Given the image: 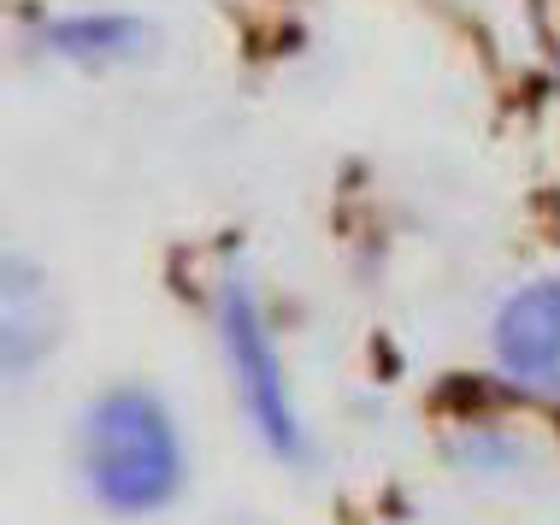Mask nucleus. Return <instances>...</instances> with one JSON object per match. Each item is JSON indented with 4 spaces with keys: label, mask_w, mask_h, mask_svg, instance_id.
<instances>
[{
    "label": "nucleus",
    "mask_w": 560,
    "mask_h": 525,
    "mask_svg": "<svg viewBox=\"0 0 560 525\" xmlns=\"http://www.w3.org/2000/svg\"><path fill=\"white\" fill-rule=\"evenodd\" d=\"M78 467L89 497L113 514H154L184 485V443L160 396L148 389H107L83 413Z\"/></svg>",
    "instance_id": "f257e3e1"
},
{
    "label": "nucleus",
    "mask_w": 560,
    "mask_h": 525,
    "mask_svg": "<svg viewBox=\"0 0 560 525\" xmlns=\"http://www.w3.org/2000/svg\"><path fill=\"white\" fill-rule=\"evenodd\" d=\"M219 331H224V354H231V372L242 389V408H248V425L260 431L266 448L301 455V413H295L290 384H283L278 342H271L260 307H254V295L242 283H231L219 295Z\"/></svg>",
    "instance_id": "f03ea898"
},
{
    "label": "nucleus",
    "mask_w": 560,
    "mask_h": 525,
    "mask_svg": "<svg viewBox=\"0 0 560 525\" xmlns=\"http://www.w3.org/2000/svg\"><path fill=\"white\" fill-rule=\"evenodd\" d=\"M490 349L508 384H520L525 396L560 401V278L532 283L495 313Z\"/></svg>",
    "instance_id": "7ed1b4c3"
},
{
    "label": "nucleus",
    "mask_w": 560,
    "mask_h": 525,
    "mask_svg": "<svg viewBox=\"0 0 560 525\" xmlns=\"http://www.w3.org/2000/svg\"><path fill=\"white\" fill-rule=\"evenodd\" d=\"M48 331H54V313H48V290L36 283L30 266L12 260L7 266V372L36 366V354L48 349Z\"/></svg>",
    "instance_id": "20e7f679"
},
{
    "label": "nucleus",
    "mask_w": 560,
    "mask_h": 525,
    "mask_svg": "<svg viewBox=\"0 0 560 525\" xmlns=\"http://www.w3.org/2000/svg\"><path fill=\"white\" fill-rule=\"evenodd\" d=\"M48 42L71 59H118L142 42V24L130 19H66L48 30Z\"/></svg>",
    "instance_id": "39448f33"
}]
</instances>
